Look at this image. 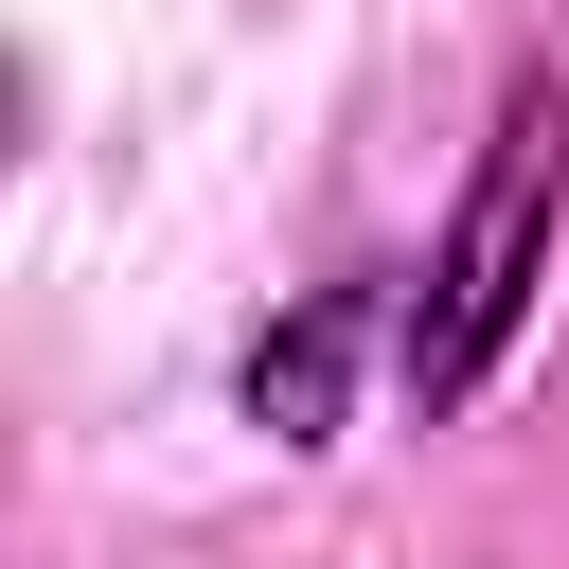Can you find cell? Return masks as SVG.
I'll list each match as a JSON object with an SVG mask.
<instances>
[{"label":"cell","instance_id":"7a4b0ae2","mask_svg":"<svg viewBox=\"0 0 569 569\" xmlns=\"http://www.w3.org/2000/svg\"><path fill=\"white\" fill-rule=\"evenodd\" d=\"M356 356H391V267H356V284H320L302 320L249 338V427H267V445H338Z\"/></svg>","mask_w":569,"mask_h":569},{"label":"cell","instance_id":"6da1fadb","mask_svg":"<svg viewBox=\"0 0 569 569\" xmlns=\"http://www.w3.org/2000/svg\"><path fill=\"white\" fill-rule=\"evenodd\" d=\"M551 213H569V107L516 89L498 142H480V178H462V213H445V249H427V284L391 302V391H409L427 427L480 409V373L516 356V320H533V284H551Z\"/></svg>","mask_w":569,"mask_h":569}]
</instances>
